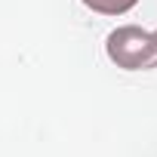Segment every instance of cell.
I'll list each match as a JSON object with an SVG mask.
<instances>
[{"mask_svg": "<svg viewBox=\"0 0 157 157\" xmlns=\"http://www.w3.org/2000/svg\"><path fill=\"white\" fill-rule=\"evenodd\" d=\"M83 3L93 13H102V16H123V13H129L139 3V0H83Z\"/></svg>", "mask_w": 157, "mask_h": 157, "instance_id": "7a4b0ae2", "label": "cell"}, {"mask_svg": "<svg viewBox=\"0 0 157 157\" xmlns=\"http://www.w3.org/2000/svg\"><path fill=\"white\" fill-rule=\"evenodd\" d=\"M108 59L123 71L157 68V31H142L139 25H120L105 40Z\"/></svg>", "mask_w": 157, "mask_h": 157, "instance_id": "6da1fadb", "label": "cell"}]
</instances>
